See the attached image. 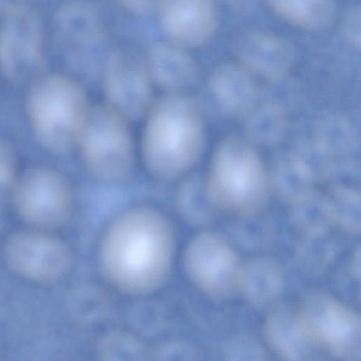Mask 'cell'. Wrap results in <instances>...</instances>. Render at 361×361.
Segmentation results:
<instances>
[{
	"mask_svg": "<svg viewBox=\"0 0 361 361\" xmlns=\"http://www.w3.org/2000/svg\"><path fill=\"white\" fill-rule=\"evenodd\" d=\"M175 247L173 226L163 213L149 207H134L108 226L99 245V264L118 290L145 295L166 282Z\"/></svg>",
	"mask_w": 361,
	"mask_h": 361,
	"instance_id": "6da1fadb",
	"label": "cell"
},
{
	"mask_svg": "<svg viewBox=\"0 0 361 361\" xmlns=\"http://www.w3.org/2000/svg\"><path fill=\"white\" fill-rule=\"evenodd\" d=\"M140 141L145 167L154 178H182L199 160L204 144L202 109L187 92L164 93L146 114Z\"/></svg>",
	"mask_w": 361,
	"mask_h": 361,
	"instance_id": "7a4b0ae2",
	"label": "cell"
},
{
	"mask_svg": "<svg viewBox=\"0 0 361 361\" xmlns=\"http://www.w3.org/2000/svg\"><path fill=\"white\" fill-rule=\"evenodd\" d=\"M204 179L214 209L240 217L257 214L271 188L269 171L252 142L237 135L216 145Z\"/></svg>",
	"mask_w": 361,
	"mask_h": 361,
	"instance_id": "3957f363",
	"label": "cell"
},
{
	"mask_svg": "<svg viewBox=\"0 0 361 361\" xmlns=\"http://www.w3.org/2000/svg\"><path fill=\"white\" fill-rule=\"evenodd\" d=\"M90 106L82 86L59 74L36 80L27 99L29 120L37 138L56 152L77 145Z\"/></svg>",
	"mask_w": 361,
	"mask_h": 361,
	"instance_id": "277c9868",
	"label": "cell"
},
{
	"mask_svg": "<svg viewBox=\"0 0 361 361\" xmlns=\"http://www.w3.org/2000/svg\"><path fill=\"white\" fill-rule=\"evenodd\" d=\"M76 145L87 170L101 180L121 181L133 169L129 121L106 103L90 106Z\"/></svg>",
	"mask_w": 361,
	"mask_h": 361,
	"instance_id": "5b68a950",
	"label": "cell"
},
{
	"mask_svg": "<svg viewBox=\"0 0 361 361\" xmlns=\"http://www.w3.org/2000/svg\"><path fill=\"white\" fill-rule=\"evenodd\" d=\"M294 312L299 330L313 349L337 359H360V319L350 307L330 294L314 292Z\"/></svg>",
	"mask_w": 361,
	"mask_h": 361,
	"instance_id": "8992f818",
	"label": "cell"
},
{
	"mask_svg": "<svg viewBox=\"0 0 361 361\" xmlns=\"http://www.w3.org/2000/svg\"><path fill=\"white\" fill-rule=\"evenodd\" d=\"M183 264L191 283L207 297L221 301L240 293L243 263L221 235H196L185 249Z\"/></svg>",
	"mask_w": 361,
	"mask_h": 361,
	"instance_id": "52a82bcc",
	"label": "cell"
},
{
	"mask_svg": "<svg viewBox=\"0 0 361 361\" xmlns=\"http://www.w3.org/2000/svg\"><path fill=\"white\" fill-rule=\"evenodd\" d=\"M13 194L19 215L35 226H61L73 211L71 185L54 169L39 167L27 171L18 179Z\"/></svg>",
	"mask_w": 361,
	"mask_h": 361,
	"instance_id": "ba28073f",
	"label": "cell"
},
{
	"mask_svg": "<svg viewBox=\"0 0 361 361\" xmlns=\"http://www.w3.org/2000/svg\"><path fill=\"white\" fill-rule=\"evenodd\" d=\"M102 77L106 104L129 121L144 118L155 99L145 61L131 51L115 49L104 62Z\"/></svg>",
	"mask_w": 361,
	"mask_h": 361,
	"instance_id": "9c48e42d",
	"label": "cell"
},
{
	"mask_svg": "<svg viewBox=\"0 0 361 361\" xmlns=\"http://www.w3.org/2000/svg\"><path fill=\"white\" fill-rule=\"evenodd\" d=\"M8 267L25 279L50 283L64 276L73 255L60 239L43 233L21 231L11 235L4 248Z\"/></svg>",
	"mask_w": 361,
	"mask_h": 361,
	"instance_id": "30bf717a",
	"label": "cell"
},
{
	"mask_svg": "<svg viewBox=\"0 0 361 361\" xmlns=\"http://www.w3.org/2000/svg\"><path fill=\"white\" fill-rule=\"evenodd\" d=\"M42 63V27L32 11L16 6L0 32V66L5 75L15 82L33 78Z\"/></svg>",
	"mask_w": 361,
	"mask_h": 361,
	"instance_id": "8fae6325",
	"label": "cell"
},
{
	"mask_svg": "<svg viewBox=\"0 0 361 361\" xmlns=\"http://www.w3.org/2000/svg\"><path fill=\"white\" fill-rule=\"evenodd\" d=\"M157 11L164 32L171 43L183 48L204 44L217 27L214 0H160Z\"/></svg>",
	"mask_w": 361,
	"mask_h": 361,
	"instance_id": "7c38bea8",
	"label": "cell"
},
{
	"mask_svg": "<svg viewBox=\"0 0 361 361\" xmlns=\"http://www.w3.org/2000/svg\"><path fill=\"white\" fill-rule=\"evenodd\" d=\"M239 64L252 75L278 80L291 70L296 51L286 38L267 31L252 30L240 35L234 44Z\"/></svg>",
	"mask_w": 361,
	"mask_h": 361,
	"instance_id": "4fadbf2b",
	"label": "cell"
},
{
	"mask_svg": "<svg viewBox=\"0 0 361 361\" xmlns=\"http://www.w3.org/2000/svg\"><path fill=\"white\" fill-rule=\"evenodd\" d=\"M59 45L70 59L80 63L104 37V23L97 9L84 1H72L61 8L54 20Z\"/></svg>",
	"mask_w": 361,
	"mask_h": 361,
	"instance_id": "5bb4252c",
	"label": "cell"
},
{
	"mask_svg": "<svg viewBox=\"0 0 361 361\" xmlns=\"http://www.w3.org/2000/svg\"><path fill=\"white\" fill-rule=\"evenodd\" d=\"M208 88L219 108L229 116L244 117L256 105L252 74L239 63L217 66L209 76Z\"/></svg>",
	"mask_w": 361,
	"mask_h": 361,
	"instance_id": "9a60e30c",
	"label": "cell"
},
{
	"mask_svg": "<svg viewBox=\"0 0 361 361\" xmlns=\"http://www.w3.org/2000/svg\"><path fill=\"white\" fill-rule=\"evenodd\" d=\"M154 86L164 93L186 92L196 81L197 68L183 47L173 43H159L145 61Z\"/></svg>",
	"mask_w": 361,
	"mask_h": 361,
	"instance_id": "2e32d148",
	"label": "cell"
},
{
	"mask_svg": "<svg viewBox=\"0 0 361 361\" xmlns=\"http://www.w3.org/2000/svg\"><path fill=\"white\" fill-rule=\"evenodd\" d=\"M268 345L286 360H305L313 348L301 334L296 323L294 307L276 303L270 307L264 324Z\"/></svg>",
	"mask_w": 361,
	"mask_h": 361,
	"instance_id": "e0dca14e",
	"label": "cell"
},
{
	"mask_svg": "<svg viewBox=\"0 0 361 361\" xmlns=\"http://www.w3.org/2000/svg\"><path fill=\"white\" fill-rule=\"evenodd\" d=\"M281 267L269 258L243 263L240 293L255 307H272L281 295L284 277Z\"/></svg>",
	"mask_w": 361,
	"mask_h": 361,
	"instance_id": "ac0fdd59",
	"label": "cell"
},
{
	"mask_svg": "<svg viewBox=\"0 0 361 361\" xmlns=\"http://www.w3.org/2000/svg\"><path fill=\"white\" fill-rule=\"evenodd\" d=\"M282 20L297 28L319 31L329 27L337 12L336 0H264Z\"/></svg>",
	"mask_w": 361,
	"mask_h": 361,
	"instance_id": "d6986e66",
	"label": "cell"
},
{
	"mask_svg": "<svg viewBox=\"0 0 361 361\" xmlns=\"http://www.w3.org/2000/svg\"><path fill=\"white\" fill-rule=\"evenodd\" d=\"M246 139L258 145H272L284 135L286 118L281 109L274 104L255 106L245 116Z\"/></svg>",
	"mask_w": 361,
	"mask_h": 361,
	"instance_id": "ffe728a7",
	"label": "cell"
},
{
	"mask_svg": "<svg viewBox=\"0 0 361 361\" xmlns=\"http://www.w3.org/2000/svg\"><path fill=\"white\" fill-rule=\"evenodd\" d=\"M329 222L349 233L356 234L360 228V196L354 188L336 185L324 195Z\"/></svg>",
	"mask_w": 361,
	"mask_h": 361,
	"instance_id": "44dd1931",
	"label": "cell"
},
{
	"mask_svg": "<svg viewBox=\"0 0 361 361\" xmlns=\"http://www.w3.org/2000/svg\"><path fill=\"white\" fill-rule=\"evenodd\" d=\"M269 173L271 188L290 203L313 188L314 183L298 165L291 152L278 156Z\"/></svg>",
	"mask_w": 361,
	"mask_h": 361,
	"instance_id": "7402d4cb",
	"label": "cell"
},
{
	"mask_svg": "<svg viewBox=\"0 0 361 361\" xmlns=\"http://www.w3.org/2000/svg\"><path fill=\"white\" fill-rule=\"evenodd\" d=\"M314 140L331 157L352 152L357 143L353 126L337 116H328L317 123Z\"/></svg>",
	"mask_w": 361,
	"mask_h": 361,
	"instance_id": "603a6c76",
	"label": "cell"
},
{
	"mask_svg": "<svg viewBox=\"0 0 361 361\" xmlns=\"http://www.w3.org/2000/svg\"><path fill=\"white\" fill-rule=\"evenodd\" d=\"M291 153L313 183L326 178L333 172L332 157L314 140L300 144Z\"/></svg>",
	"mask_w": 361,
	"mask_h": 361,
	"instance_id": "cb8c5ba5",
	"label": "cell"
},
{
	"mask_svg": "<svg viewBox=\"0 0 361 361\" xmlns=\"http://www.w3.org/2000/svg\"><path fill=\"white\" fill-rule=\"evenodd\" d=\"M17 157L14 148L0 138V207L13 193L18 178Z\"/></svg>",
	"mask_w": 361,
	"mask_h": 361,
	"instance_id": "d4e9b609",
	"label": "cell"
},
{
	"mask_svg": "<svg viewBox=\"0 0 361 361\" xmlns=\"http://www.w3.org/2000/svg\"><path fill=\"white\" fill-rule=\"evenodd\" d=\"M343 31L346 39L355 47H360V10L351 8L345 14L343 22Z\"/></svg>",
	"mask_w": 361,
	"mask_h": 361,
	"instance_id": "484cf974",
	"label": "cell"
},
{
	"mask_svg": "<svg viewBox=\"0 0 361 361\" xmlns=\"http://www.w3.org/2000/svg\"><path fill=\"white\" fill-rule=\"evenodd\" d=\"M126 11L136 14L145 15L157 11L160 0H116Z\"/></svg>",
	"mask_w": 361,
	"mask_h": 361,
	"instance_id": "4316f807",
	"label": "cell"
}]
</instances>
